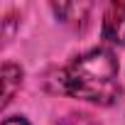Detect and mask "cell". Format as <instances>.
<instances>
[{
    "instance_id": "4",
    "label": "cell",
    "mask_w": 125,
    "mask_h": 125,
    "mask_svg": "<svg viewBox=\"0 0 125 125\" xmlns=\"http://www.w3.org/2000/svg\"><path fill=\"white\" fill-rule=\"evenodd\" d=\"M20 86H22V69L12 61H5L3 64V103H0L3 108L10 105V101L15 98Z\"/></svg>"
},
{
    "instance_id": "1",
    "label": "cell",
    "mask_w": 125,
    "mask_h": 125,
    "mask_svg": "<svg viewBox=\"0 0 125 125\" xmlns=\"http://www.w3.org/2000/svg\"><path fill=\"white\" fill-rule=\"evenodd\" d=\"M56 88L88 103L110 105L120 96L118 61L108 49H91L71 59L56 74Z\"/></svg>"
},
{
    "instance_id": "6",
    "label": "cell",
    "mask_w": 125,
    "mask_h": 125,
    "mask_svg": "<svg viewBox=\"0 0 125 125\" xmlns=\"http://www.w3.org/2000/svg\"><path fill=\"white\" fill-rule=\"evenodd\" d=\"M3 125H30V123H27L25 118H20V115H12V118H5Z\"/></svg>"
},
{
    "instance_id": "5",
    "label": "cell",
    "mask_w": 125,
    "mask_h": 125,
    "mask_svg": "<svg viewBox=\"0 0 125 125\" xmlns=\"http://www.w3.org/2000/svg\"><path fill=\"white\" fill-rule=\"evenodd\" d=\"M56 125H96V123H93L91 115H86V113H69L66 118H61Z\"/></svg>"
},
{
    "instance_id": "3",
    "label": "cell",
    "mask_w": 125,
    "mask_h": 125,
    "mask_svg": "<svg viewBox=\"0 0 125 125\" xmlns=\"http://www.w3.org/2000/svg\"><path fill=\"white\" fill-rule=\"evenodd\" d=\"M91 3H54L52 5V10H54V15L64 22V25H69V27H74V30H83L86 27V22H88V15H91Z\"/></svg>"
},
{
    "instance_id": "2",
    "label": "cell",
    "mask_w": 125,
    "mask_h": 125,
    "mask_svg": "<svg viewBox=\"0 0 125 125\" xmlns=\"http://www.w3.org/2000/svg\"><path fill=\"white\" fill-rule=\"evenodd\" d=\"M103 37L113 44H125V3H110L105 8Z\"/></svg>"
}]
</instances>
